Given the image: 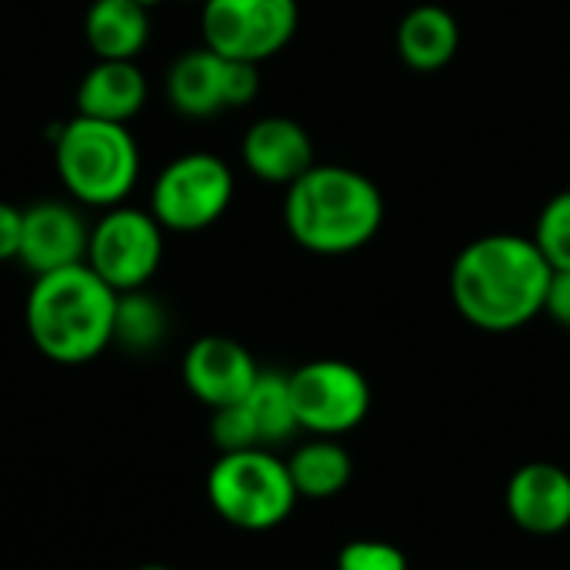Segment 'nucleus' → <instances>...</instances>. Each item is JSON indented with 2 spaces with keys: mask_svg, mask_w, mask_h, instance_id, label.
Segmentation results:
<instances>
[{
  "mask_svg": "<svg viewBox=\"0 0 570 570\" xmlns=\"http://www.w3.org/2000/svg\"><path fill=\"white\" fill-rule=\"evenodd\" d=\"M134 570H174V568H164V564H144V568H134Z\"/></svg>",
  "mask_w": 570,
  "mask_h": 570,
  "instance_id": "obj_26",
  "label": "nucleus"
},
{
  "mask_svg": "<svg viewBox=\"0 0 570 570\" xmlns=\"http://www.w3.org/2000/svg\"><path fill=\"white\" fill-rule=\"evenodd\" d=\"M461 27L458 17L441 3L411 7L397 23V53L411 70L434 73L458 57Z\"/></svg>",
  "mask_w": 570,
  "mask_h": 570,
  "instance_id": "obj_16",
  "label": "nucleus"
},
{
  "mask_svg": "<svg viewBox=\"0 0 570 570\" xmlns=\"http://www.w3.org/2000/svg\"><path fill=\"white\" fill-rule=\"evenodd\" d=\"M381 187L347 164H314L284 194L291 240L321 257H344L367 247L384 227Z\"/></svg>",
  "mask_w": 570,
  "mask_h": 570,
  "instance_id": "obj_2",
  "label": "nucleus"
},
{
  "mask_svg": "<svg viewBox=\"0 0 570 570\" xmlns=\"http://www.w3.org/2000/svg\"><path fill=\"white\" fill-rule=\"evenodd\" d=\"M147 77L137 60H94L77 83V114L127 124L147 104Z\"/></svg>",
  "mask_w": 570,
  "mask_h": 570,
  "instance_id": "obj_15",
  "label": "nucleus"
},
{
  "mask_svg": "<svg viewBox=\"0 0 570 570\" xmlns=\"http://www.w3.org/2000/svg\"><path fill=\"white\" fill-rule=\"evenodd\" d=\"M83 37L97 60H137L150 40V10L137 0H94Z\"/></svg>",
  "mask_w": 570,
  "mask_h": 570,
  "instance_id": "obj_17",
  "label": "nucleus"
},
{
  "mask_svg": "<svg viewBox=\"0 0 570 570\" xmlns=\"http://www.w3.org/2000/svg\"><path fill=\"white\" fill-rule=\"evenodd\" d=\"M164 90L167 104L180 117L207 120L224 110L247 107L261 94V67L220 57L200 43L170 63Z\"/></svg>",
  "mask_w": 570,
  "mask_h": 570,
  "instance_id": "obj_10",
  "label": "nucleus"
},
{
  "mask_svg": "<svg viewBox=\"0 0 570 570\" xmlns=\"http://www.w3.org/2000/svg\"><path fill=\"white\" fill-rule=\"evenodd\" d=\"M240 160L257 180L277 187H291L301 174H307L317 164L307 127L291 117L254 120L240 140Z\"/></svg>",
  "mask_w": 570,
  "mask_h": 570,
  "instance_id": "obj_14",
  "label": "nucleus"
},
{
  "mask_svg": "<svg viewBox=\"0 0 570 570\" xmlns=\"http://www.w3.org/2000/svg\"><path fill=\"white\" fill-rule=\"evenodd\" d=\"M207 501L224 524L247 534H264L281 528L301 498L287 461H281L271 448H247L227 451L210 464Z\"/></svg>",
  "mask_w": 570,
  "mask_h": 570,
  "instance_id": "obj_5",
  "label": "nucleus"
},
{
  "mask_svg": "<svg viewBox=\"0 0 570 570\" xmlns=\"http://www.w3.org/2000/svg\"><path fill=\"white\" fill-rule=\"evenodd\" d=\"M504 504L524 534L554 538L570 528V474L548 461L524 464L511 474Z\"/></svg>",
  "mask_w": 570,
  "mask_h": 570,
  "instance_id": "obj_13",
  "label": "nucleus"
},
{
  "mask_svg": "<svg viewBox=\"0 0 570 570\" xmlns=\"http://www.w3.org/2000/svg\"><path fill=\"white\" fill-rule=\"evenodd\" d=\"M117 291L104 284L87 264L33 277L23 324L30 344L53 364H90L114 344Z\"/></svg>",
  "mask_w": 570,
  "mask_h": 570,
  "instance_id": "obj_3",
  "label": "nucleus"
},
{
  "mask_svg": "<svg viewBox=\"0 0 570 570\" xmlns=\"http://www.w3.org/2000/svg\"><path fill=\"white\" fill-rule=\"evenodd\" d=\"M240 404L247 407V414L254 421L261 448H274L281 441H291L301 431L297 428V414H294V401H291L287 374L261 371V377L254 381L250 394Z\"/></svg>",
  "mask_w": 570,
  "mask_h": 570,
  "instance_id": "obj_19",
  "label": "nucleus"
},
{
  "mask_svg": "<svg viewBox=\"0 0 570 570\" xmlns=\"http://www.w3.org/2000/svg\"><path fill=\"white\" fill-rule=\"evenodd\" d=\"M234 170L224 157L190 150L174 157L150 187V214L164 230L197 234L214 227L234 200Z\"/></svg>",
  "mask_w": 570,
  "mask_h": 570,
  "instance_id": "obj_6",
  "label": "nucleus"
},
{
  "mask_svg": "<svg viewBox=\"0 0 570 570\" xmlns=\"http://www.w3.org/2000/svg\"><path fill=\"white\" fill-rule=\"evenodd\" d=\"M301 27L297 0H204L200 37L220 57L264 63L277 57Z\"/></svg>",
  "mask_w": 570,
  "mask_h": 570,
  "instance_id": "obj_8",
  "label": "nucleus"
},
{
  "mask_svg": "<svg viewBox=\"0 0 570 570\" xmlns=\"http://www.w3.org/2000/svg\"><path fill=\"white\" fill-rule=\"evenodd\" d=\"M210 441L217 444L220 454L261 448V438H257V431H254V421H250V414H247V407H244L240 401L230 404V407L210 411Z\"/></svg>",
  "mask_w": 570,
  "mask_h": 570,
  "instance_id": "obj_22",
  "label": "nucleus"
},
{
  "mask_svg": "<svg viewBox=\"0 0 570 570\" xmlns=\"http://www.w3.org/2000/svg\"><path fill=\"white\" fill-rule=\"evenodd\" d=\"M187 3H204V0H187Z\"/></svg>",
  "mask_w": 570,
  "mask_h": 570,
  "instance_id": "obj_27",
  "label": "nucleus"
},
{
  "mask_svg": "<svg viewBox=\"0 0 570 570\" xmlns=\"http://www.w3.org/2000/svg\"><path fill=\"white\" fill-rule=\"evenodd\" d=\"M287 471H291V481L297 488V498H304V501H331L351 484L354 461L334 438H317V441L301 444L291 454Z\"/></svg>",
  "mask_w": 570,
  "mask_h": 570,
  "instance_id": "obj_18",
  "label": "nucleus"
},
{
  "mask_svg": "<svg viewBox=\"0 0 570 570\" xmlns=\"http://www.w3.org/2000/svg\"><path fill=\"white\" fill-rule=\"evenodd\" d=\"M337 570H411L407 554L387 541H351L337 554Z\"/></svg>",
  "mask_w": 570,
  "mask_h": 570,
  "instance_id": "obj_23",
  "label": "nucleus"
},
{
  "mask_svg": "<svg viewBox=\"0 0 570 570\" xmlns=\"http://www.w3.org/2000/svg\"><path fill=\"white\" fill-rule=\"evenodd\" d=\"M531 237L554 271H570V187L541 207Z\"/></svg>",
  "mask_w": 570,
  "mask_h": 570,
  "instance_id": "obj_21",
  "label": "nucleus"
},
{
  "mask_svg": "<svg viewBox=\"0 0 570 570\" xmlns=\"http://www.w3.org/2000/svg\"><path fill=\"white\" fill-rule=\"evenodd\" d=\"M53 167L73 204L110 210L137 187L140 147L127 124L77 114L53 134Z\"/></svg>",
  "mask_w": 570,
  "mask_h": 570,
  "instance_id": "obj_4",
  "label": "nucleus"
},
{
  "mask_svg": "<svg viewBox=\"0 0 570 570\" xmlns=\"http://www.w3.org/2000/svg\"><path fill=\"white\" fill-rule=\"evenodd\" d=\"M164 227L150 210L140 207H110L90 224L87 240V267L110 284L117 294L144 291L164 261Z\"/></svg>",
  "mask_w": 570,
  "mask_h": 570,
  "instance_id": "obj_7",
  "label": "nucleus"
},
{
  "mask_svg": "<svg viewBox=\"0 0 570 570\" xmlns=\"http://www.w3.org/2000/svg\"><path fill=\"white\" fill-rule=\"evenodd\" d=\"M180 374H184V387L204 407L217 411L244 401L254 381L261 377V367L240 341L224 334H204L187 347Z\"/></svg>",
  "mask_w": 570,
  "mask_h": 570,
  "instance_id": "obj_12",
  "label": "nucleus"
},
{
  "mask_svg": "<svg viewBox=\"0 0 570 570\" xmlns=\"http://www.w3.org/2000/svg\"><path fill=\"white\" fill-rule=\"evenodd\" d=\"M20 230H23V210L7 204V200H0V264L17 261Z\"/></svg>",
  "mask_w": 570,
  "mask_h": 570,
  "instance_id": "obj_24",
  "label": "nucleus"
},
{
  "mask_svg": "<svg viewBox=\"0 0 570 570\" xmlns=\"http://www.w3.org/2000/svg\"><path fill=\"white\" fill-rule=\"evenodd\" d=\"M544 314L570 331V271H554L551 287H548V304Z\"/></svg>",
  "mask_w": 570,
  "mask_h": 570,
  "instance_id": "obj_25",
  "label": "nucleus"
},
{
  "mask_svg": "<svg viewBox=\"0 0 570 570\" xmlns=\"http://www.w3.org/2000/svg\"><path fill=\"white\" fill-rule=\"evenodd\" d=\"M90 224L80 214V204L70 200H37L23 207V230L17 264H23L33 277L63 271L87 261Z\"/></svg>",
  "mask_w": 570,
  "mask_h": 570,
  "instance_id": "obj_11",
  "label": "nucleus"
},
{
  "mask_svg": "<svg viewBox=\"0 0 570 570\" xmlns=\"http://www.w3.org/2000/svg\"><path fill=\"white\" fill-rule=\"evenodd\" d=\"M164 337H167V311L154 294H147V287L117 294L114 344H120L130 354H147L160 347Z\"/></svg>",
  "mask_w": 570,
  "mask_h": 570,
  "instance_id": "obj_20",
  "label": "nucleus"
},
{
  "mask_svg": "<svg viewBox=\"0 0 570 570\" xmlns=\"http://www.w3.org/2000/svg\"><path fill=\"white\" fill-rule=\"evenodd\" d=\"M291 401L297 414V428L314 438H341L364 424L371 411V384L367 377L337 357L307 361L294 374H287Z\"/></svg>",
  "mask_w": 570,
  "mask_h": 570,
  "instance_id": "obj_9",
  "label": "nucleus"
},
{
  "mask_svg": "<svg viewBox=\"0 0 570 570\" xmlns=\"http://www.w3.org/2000/svg\"><path fill=\"white\" fill-rule=\"evenodd\" d=\"M551 277L554 267L534 237L484 234L454 257L451 301L471 327L511 334L544 314Z\"/></svg>",
  "mask_w": 570,
  "mask_h": 570,
  "instance_id": "obj_1",
  "label": "nucleus"
}]
</instances>
